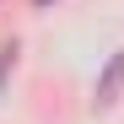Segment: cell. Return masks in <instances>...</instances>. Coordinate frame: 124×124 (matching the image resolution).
<instances>
[{
  "label": "cell",
  "mask_w": 124,
  "mask_h": 124,
  "mask_svg": "<svg viewBox=\"0 0 124 124\" xmlns=\"http://www.w3.org/2000/svg\"><path fill=\"white\" fill-rule=\"evenodd\" d=\"M38 6H49V0H38Z\"/></svg>",
  "instance_id": "obj_2"
},
{
  "label": "cell",
  "mask_w": 124,
  "mask_h": 124,
  "mask_svg": "<svg viewBox=\"0 0 124 124\" xmlns=\"http://www.w3.org/2000/svg\"><path fill=\"white\" fill-rule=\"evenodd\" d=\"M119 86H124V49H119V54L108 59V70L97 76V92H92V97H97V108H113V97H119Z\"/></svg>",
  "instance_id": "obj_1"
}]
</instances>
